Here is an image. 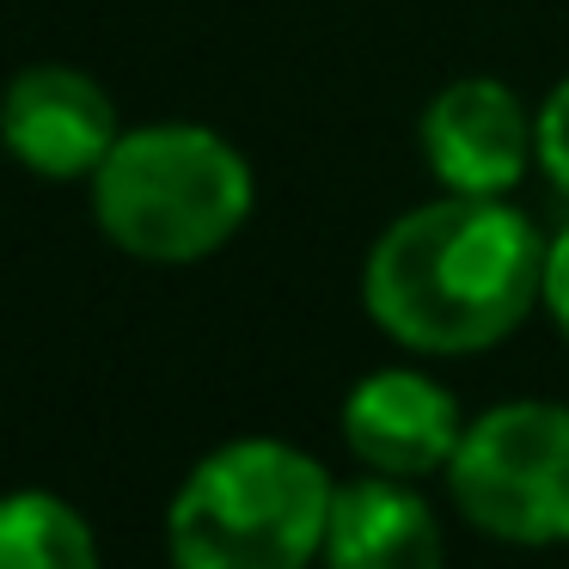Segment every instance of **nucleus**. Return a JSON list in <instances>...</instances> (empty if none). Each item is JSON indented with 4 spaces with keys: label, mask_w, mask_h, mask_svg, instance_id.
Instances as JSON below:
<instances>
[{
    "label": "nucleus",
    "mask_w": 569,
    "mask_h": 569,
    "mask_svg": "<svg viewBox=\"0 0 569 569\" xmlns=\"http://www.w3.org/2000/svg\"><path fill=\"white\" fill-rule=\"evenodd\" d=\"M117 141H123L117 99L87 68L38 62L19 68L0 92V148L43 184H80V178L92 184Z\"/></svg>",
    "instance_id": "nucleus-5"
},
{
    "label": "nucleus",
    "mask_w": 569,
    "mask_h": 569,
    "mask_svg": "<svg viewBox=\"0 0 569 569\" xmlns=\"http://www.w3.org/2000/svg\"><path fill=\"white\" fill-rule=\"evenodd\" d=\"M545 233L508 197H453L398 214L361 263V307L410 356H483L532 319Z\"/></svg>",
    "instance_id": "nucleus-1"
},
{
    "label": "nucleus",
    "mask_w": 569,
    "mask_h": 569,
    "mask_svg": "<svg viewBox=\"0 0 569 569\" xmlns=\"http://www.w3.org/2000/svg\"><path fill=\"white\" fill-rule=\"evenodd\" d=\"M319 563L325 569H447V539L429 496L410 478L361 471V478L337 483Z\"/></svg>",
    "instance_id": "nucleus-8"
},
{
    "label": "nucleus",
    "mask_w": 569,
    "mask_h": 569,
    "mask_svg": "<svg viewBox=\"0 0 569 569\" xmlns=\"http://www.w3.org/2000/svg\"><path fill=\"white\" fill-rule=\"evenodd\" d=\"M539 307L551 312V325L569 343V221L557 227V239H545V295H539Z\"/></svg>",
    "instance_id": "nucleus-11"
},
{
    "label": "nucleus",
    "mask_w": 569,
    "mask_h": 569,
    "mask_svg": "<svg viewBox=\"0 0 569 569\" xmlns=\"http://www.w3.org/2000/svg\"><path fill=\"white\" fill-rule=\"evenodd\" d=\"M0 569H99L92 520L56 490L0 496Z\"/></svg>",
    "instance_id": "nucleus-9"
},
{
    "label": "nucleus",
    "mask_w": 569,
    "mask_h": 569,
    "mask_svg": "<svg viewBox=\"0 0 569 569\" xmlns=\"http://www.w3.org/2000/svg\"><path fill=\"white\" fill-rule=\"evenodd\" d=\"M447 490L496 545H569V405L515 398L471 417L447 466Z\"/></svg>",
    "instance_id": "nucleus-4"
},
{
    "label": "nucleus",
    "mask_w": 569,
    "mask_h": 569,
    "mask_svg": "<svg viewBox=\"0 0 569 569\" xmlns=\"http://www.w3.org/2000/svg\"><path fill=\"white\" fill-rule=\"evenodd\" d=\"M337 478L295 441L239 435L184 471L166 508L172 569H312L331 532Z\"/></svg>",
    "instance_id": "nucleus-2"
},
{
    "label": "nucleus",
    "mask_w": 569,
    "mask_h": 569,
    "mask_svg": "<svg viewBox=\"0 0 569 569\" xmlns=\"http://www.w3.org/2000/svg\"><path fill=\"white\" fill-rule=\"evenodd\" d=\"M258 178L246 153L202 123L123 129L92 172V221L136 263H202L251 221Z\"/></svg>",
    "instance_id": "nucleus-3"
},
{
    "label": "nucleus",
    "mask_w": 569,
    "mask_h": 569,
    "mask_svg": "<svg viewBox=\"0 0 569 569\" xmlns=\"http://www.w3.org/2000/svg\"><path fill=\"white\" fill-rule=\"evenodd\" d=\"M417 141L441 190L508 197L527 178V166H539V111H527L520 92L502 80L466 74L429 99Z\"/></svg>",
    "instance_id": "nucleus-6"
},
{
    "label": "nucleus",
    "mask_w": 569,
    "mask_h": 569,
    "mask_svg": "<svg viewBox=\"0 0 569 569\" xmlns=\"http://www.w3.org/2000/svg\"><path fill=\"white\" fill-rule=\"evenodd\" d=\"M337 429H343V447L356 453L361 471H386V478L417 483L453 466L466 417H459V398L435 373L373 368L343 392Z\"/></svg>",
    "instance_id": "nucleus-7"
},
{
    "label": "nucleus",
    "mask_w": 569,
    "mask_h": 569,
    "mask_svg": "<svg viewBox=\"0 0 569 569\" xmlns=\"http://www.w3.org/2000/svg\"><path fill=\"white\" fill-rule=\"evenodd\" d=\"M539 172L569 202V80L539 104Z\"/></svg>",
    "instance_id": "nucleus-10"
}]
</instances>
